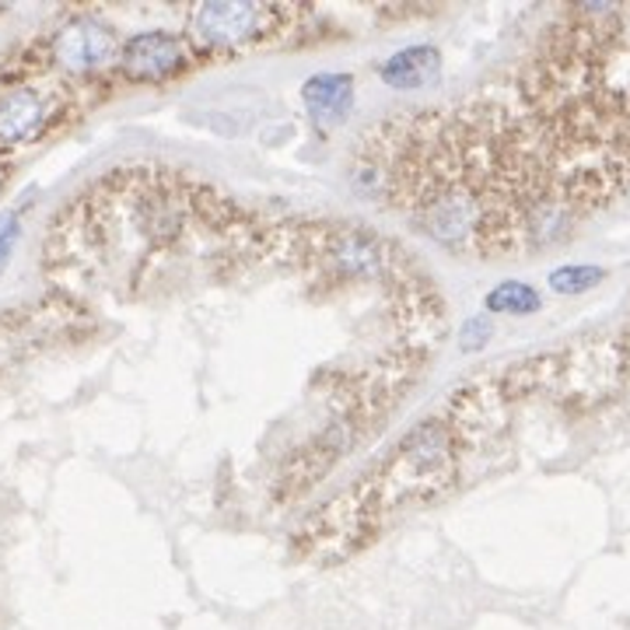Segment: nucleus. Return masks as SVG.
<instances>
[{"label":"nucleus","instance_id":"nucleus-1","mask_svg":"<svg viewBox=\"0 0 630 630\" xmlns=\"http://www.w3.org/2000/svg\"><path fill=\"white\" fill-rule=\"evenodd\" d=\"M462 438L449 420H424L368 470L355 487L312 515L299 529V553L305 561L333 564L358 553L393 518L420 502H431L452 484L462 459Z\"/></svg>","mask_w":630,"mask_h":630},{"label":"nucleus","instance_id":"nucleus-2","mask_svg":"<svg viewBox=\"0 0 630 630\" xmlns=\"http://www.w3.org/2000/svg\"><path fill=\"white\" fill-rule=\"evenodd\" d=\"M305 11L284 4H249V0H211L190 11V40L203 53H232L252 43L277 40Z\"/></svg>","mask_w":630,"mask_h":630},{"label":"nucleus","instance_id":"nucleus-3","mask_svg":"<svg viewBox=\"0 0 630 630\" xmlns=\"http://www.w3.org/2000/svg\"><path fill=\"white\" fill-rule=\"evenodd\" d=\"M53 60L64 70L85 74V70H99L116 57V32L109 29L99 18H74L57 35H53Z\"/></svg>","mask_w":630,"mask_h":630},{"label":"nucleus","instance_id":"nucleus-4","mask_svg":"<svg viewBox=\"0 0 630 630\" xmlns=\"http://www.w3.org/2000/svg\"><path fill=\"white\" fill-rule=\"evenodd\" d=\"M120 60H123V74L134 81H165L179 74L182 67L190 64V53L182 46L179 35L172 32H137L130 35L120 49Z\"/></svg>","mask_w":630,"mask_h":630},{"label":"nucleus","instance_id":"nucleus-5","mask_svg":"<svg viewBox=\"0 0 630 630\" xmlns=\"http://www.w3.org/2000/svg\"><path fill=\"white\" fill-rule=\"evenodd\" d=\"M46 123V102L35 88L0 91V147L32 140Z\"/></svg>","mask_w":630,"mask_h":630},{"label":"nucleus","instance_id":"nucleus-6","mask_svg":"<svg viewBox=\"0 0 630 630\" xmlns=\"http://www.w3.org/2000/svg\"><path fill=\"white\" fill-rule=\"evenodd\" d=\"M302 99L308 113L319 123H340L350 109H355V78L340 70H323L312 74L302 85Z\"/></svg>","mask_w":630,"mask_h":630},{"label":"nucleus","instance_id":"nucleus-7","mask_svg":"<svg viewBox=\"0 0 630 630\" xmlns=\"http://www.w3.org/2000/svg\"><path fill=\"white\" fill-rule=\"evenodd\" d=\"M379 78L396 91L428 88L441 78V53L435 46H406L379 67Z\"/></svg>","mask_w":630,"mask_h":630},{"label":"nucleus","instance_id":"nucleus-8","mask_svg":"<svg viewBox=\"0 0 630 630\" xmlns=\"http://www.w3.org/2000/svg\"><path fill=\"white\" fill-rule=\"evenodd\" d=\"M484 308L494 315H536L543 308V294L526 281H502L487 291Z\"/></svg>","mask_w":630,"mask_h":630},{"label":"nucleus","instance_id":"nucleus-9","mask_svg":"<svg viewBox=\"0 0 630 630\" xmlns=\"http://www.w3.org/2000/svg\"><path fill=\"white\" fill-rule=\"evenodd\" d=\"M606 281V270L596 267V263H567V267H558L550 277H547V284L553 294H567V299H574V294H585L592 288H599Z\"/></svg>","mask_w":630,"mask_h":630},{"label":"nucleus","instance_id":"nucleus-10","mask_svg":"<svg viewBox=\"0 0 630 630\" xmlns=\"http://www.w3.org/2000/svg\"><path fill=\"white\" fill-rule=\"evenodd\" d=\"M487 337H491V323L484 319V315H473V319H466L462 323V329H459V347L462 350H480L487 344Z\"/></svg>","mask_w":630,"mask_h":630},{"label":"nucleus","instance_id":"nucleus-11","mask_svg":"<svg viewBox=\"0 0 630 630\" xmlns=\"http://www.w3.org/2000/svg\"><path fill=\"white\" fill-rule=\"evenodd\" d=\"M18 235H22V225H18V214L14 211H4L0 214V270L8 267L11 259V249L18 243Z\"/></svg>","mask_w":630,"mask_h":630}]
</instances>
